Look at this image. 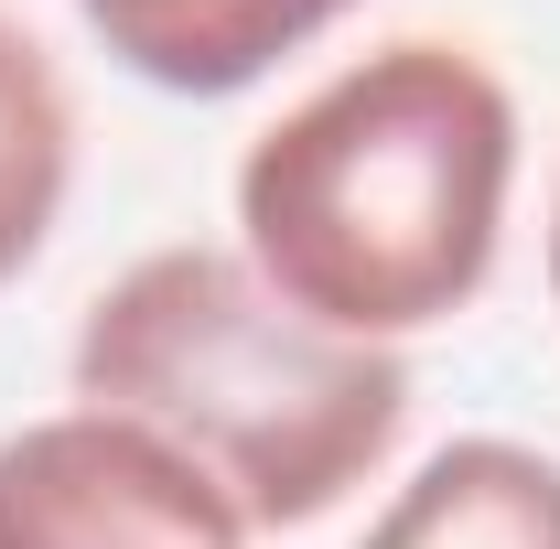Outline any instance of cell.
<instances>
[{
	"mask_svg": "<svg viewBox=\"0 0 560 549\" xmlns=\"http://www.w3.org/2000/svg\"><path fill=\"white\" fill-rule=\"evenodd\" d=\"M66 184H75V97L55 55L0 11V291L44 259Z\"/></svg>",
	"mask_w": 560,
	"mask_h": 549,
	"instance_id": "obj_6",
	"label": "cell"
},
{
	"mask_svg": "<svg viewBox=\"0 0 560 549\" xmlns=\"http://www.w3.org/2000/svg\"><path fill=\"white\" fill-rule=\"evenodd\" d=\"M517 184V97L486 55L399 33L302 108H280L237 162L248 270L324 335L399 344L453 324L495 280Z\"/></svg>",
	"mask_w": 560,
	"mask_h": 549,
	"instance_id": "obj_1",
	"label": "cell"
},
{
	"mask_svg": "<svg viewBox=\"0 0 560 549\" xmlns=\"http://www.w3.org/2000/svg\"><path fill=\"white\" fill-rule=\"evenodd\" d=\"M86 33L162 97H237L313 33H335L355 0H75Z\"/></svg>",
	"mask_w": 560,
	"mask_h": 549,
	"instance_id": "obj_4",
	"label": "cell"
},
{
	"mask_svg": "<svg viewBox=\"0 0 560 549\" xmlns=\"http://www.w3.org/2000/svg\"><path fill=\"white\" fill-rule=\"evenodd\" d=\"M355 549H560V464L528 442H442Z\"/></svg>",
	"mask_w": 560,
	"mask_h": 549,
	"instance_id": "obj_5",
	"label": "cell"
},
{
	"mask_svg": "<svg viewBox=\"0 0 560 549\" xmlns=\"http://www.w3.org/2000/svg\"><path fill=\"white\" fill-rule=\"evenodd\" d=\"M75 399L195 453L248 528H313L410 431V366L388 344L291 313L248 248H151L75 324Z\"/></svg>",
	"mask_w": 560,
	"mask_h": 549,
	"instance_id": "obj_2",
	"label": "cell"
},
{
	"mask_svg": "<svg viewBox=\"0 0 560 549\" xmlns=\"http://www.w3.org/2000/svg\"><path fill=\"white\" fill-rule=\"evenodd\" d=\"M550 302H560V215H550Z\"/></svg>",
	"mask_w": 560,
	"mask_h": 549,
	"instance_id": "obj_7",
	"label": "cell"
},
{
	"mask_svg": "<svg viewBox=\"0 0 560 549\" xmlns=\"http://www.w3.org/2000/svg\"><path fill=\"white\" fill-rule=\"evenodd\" d=\"M0 549H248V517L162 431L55 410L0 442Z\"/></svg>",
	"mask_w": 560,
	"mask_h": 549,
	"instance_id": "obj_3",
	"label": "cell"
}]
</instances>
